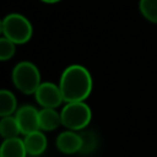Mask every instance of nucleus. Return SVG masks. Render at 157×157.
Returning <instances> with one entry per match:
<instances>
[{"label":"nucleus","instance_id":"obj_1","mask_svg":"<svg viewBox=\"0 0 157 157\" xmlns=\"http://www.w3.org/2000/svg\"><path fill=\"white\" fill-rule=\"evenodd\" d=\"M64 102L86 101L93 88L92 75L87 67L80 64H72L64 69L59 78Z\"/></svg>","mask_w":157,"mask_h":157},{"label":"nucleus","instance_id":"obj_2","mask_svg":"<svg viewBox=\"0 0 157 157\" xmlns=\"http://www.w3.org/2000/svg\"><path fill=\"white\" fill-rule=\"evenodd\" d=\"M1 33L2 37L10 39L15 44H25L32 38L33 26L26 16L12 12L2 18Z\"/></svg>","mask_w":157,"mask_h":157},{"label":"nucleus","instance_id":"obj_3","mask_svg":"<svg viewBox=\"0 0 157 157\" xmlns=\"http://www.w3.org/2000/svg\"><path fill=\"white\" fill-rule=\"evenodd\" d=\"M13 86L23 94H34L42 83V75L37 65L31 61L23 60L17 63L11 74Z\"/></svg>","mask_w":157,"mask_h":157},{"label":"nucleus","instance_id":"obj_4","mask_svg":"<svg viewBox=\"0 0 157 157\" xmlns=\"http://www.w3.org/2000/svg\"><path fill=\"white\" fill-rule=\"evenodd\" d=\"M60 114L63 126L74 131L85 130L92 119V110L85 101L65 103Z\"/></svg>","mask_w":157,"mask_h":157},{"label":"nucleus","instance_id":"obj_5","mask_svg":"<svg viewBox=\"0 0 157 157\" xmlns=\"http://www.w3.org/2000/svg\"><path fill=\"white\" fill-rule=\"evenodd\" d=\"M34 98L42 108H58L64 102L61 90L54 82H42L34 92Z\"/></svg>","mask_w":157,"mask_h":157},{"label":"nucleus","instance_id":"obj_6","mask_svg":"<svg viewBox=\"0 0 157 157\" xmlns=\"http://www.w3.org/2000/svg\"><path fill=\"white\" fill-rule=\"evenodd\" d=\"M13 115L18 123L21 134L23 136L29 134V132L40 130V128H39V110L36 107L29 105V104L21 105Z\"/></svg>","mask_w":157,"mask_h":157},{"label":"nucleus","instance_id":"obj_7","mask_svg":"<svg viewBox=\"0 0 157 157\" xmlns=\"http://www.w3.org/2000/svg\"><path fill=\"white\" fill-rule=\"evenodd\" d=\"M55 146L64 155H75L77 152H81L82 137L80 131L67 129L60 132L55 139Z\"/></svg>","mask_w":157,"mask_h":157},{"label":"nucleus","instance_id":"obj_8","mask_svg":"<svg viewBox=\"0 0 157 157\" xmlns=\"http://www.w3.org/2000/svg\"><path fill=\"white\" fill-rule=\"evenodd\" d=\"M23 142H25V147H26L28 156H32V157L43 155L48 146L47 136L44 135L42 130H37V131L25 135Z\"/></svg>","mask_w":157,"mask_h":157},{"label":"nucleus","instance_id":"obj_9","mask_svg":"<svg viewBox=\"0 0 157 157\" xmlns=\"http://www.w3.org/2000/svg\"><path fill=\"white\" fill-rule=\"evenodd\" d=\"M60 125H63L61 114L56 110V108L39 109V128L42 131H53Z\"/></svg>","mask_w":157,"mask_h":157},{"label":"nucleus","instance_id":"obj_10","mask_svg":"<svg viewBox=\"0 0 157 157\" xmlns=\"http://www.w3.org/2000/svg\"><path fill=\"white\" fill-rule=\"evenodd\" d=\"M28 153L25 147L23 139L12 137L4 139L0 146V157H27Z\"/></svg>","mask_w":157,"mask_h":157},{"label":"nucleus","instance_id":"obj_11","mask_svg":"<svg viewBox=\"0 0 157 157\" xmlns=\"http://www.w3.org/2000/svg\"><path fill=\"white\" fill-rule=\"evenodd\" d=\"M17 109V99L15 94L9 90L2 88L0 91V115H13Z\"/></svg>","mask_w":157,"mask_h":157},{"label":"nucleus","instance_id":"obj_12","mask_svg":"<svg viewBox=\"0 0 157 157\" xmlns=\"http://www.w3.org/2000/svg\"><path fill=\"white\" fill-rule=\"evenodd\" d=\"M21 134L18 123L15 118V115H6L1 117L0 120V135L2 139H12V137H18Z\"/></svg>","mask_w":157,"mask_h":157},{"label":"nucleus","instance_id":"obj_13","mask_svg":"<svg viewBox=\"0 0 157 157\" xmlns=\"http://www.w3.org/2000/svg\"><path fill=\"white\" fill-rule=\"evenodd\" d=\"M139 10L146 21L157 25V0H140Z\"/></svg>","mask_w":157,"mask_h":157},{"label":"nucleus","instance_id":"obj_14","mask_svg":"<svg viewBox=\"0 0 157 157\" xmlns=\"http://www.w3.org/2000/svg\"><path fill=\"white\" fill-rule=\"evenodd\" d=\"M80 134L82 137L81 152L82 153H92L98 146V136L96 135V132H93L91 130H82V131H80Z\"/></svg>","mask_w":157,"mask_h":157},{"label":"nucleus","instance_id":"obj_15","mask_svg":"<svg viewBox=\"0 0 157 157\" xmlns=\"http://www.w3.org/2000/svg\"><path fill=\"white\" fill-rule=\"evenodd\" d=\"M16 45L17 44L11 42L10 39L1 37L0 38V60L1 61L10 60L16 53Z\"/></svg>","mask_w":157,"mask_h":157},{"label":"nucleus","instance_id":"obj_16","mask_svg":"<svg viewBox=\"0 0 157 157\" xmlns=\"http://www.w3.org/2000/svg\"><path fill=\"white\" fill-rule=\"evenodd\" d=\"M39 1H42L44 4H56V2H60L61 0H39Z\"/></svg>","mask_w":157,"mask_h":157}]
</instances>
